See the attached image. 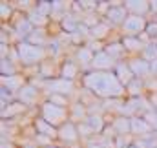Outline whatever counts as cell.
Returning a JSON list of instances; mask_svg holds the SVG:
<instances>
[{
    "mask_svg": "<svg viewBox=\"0 0 157 148\" xmlns=\"http://www.w3.org/2000/svg\"><path fill=\"white\" fill-rule=\"evenodd\" d=\"M82 84L86 90H90L93 95L101 99H121L126 95L124 84L117 79L115 72H88L84 73Z\"/></svg>",
    "mask_w": 157,
    "mask_h": 148,
    "instance_id": "6da1fadb",
    "label": "cell"
},
{
    "mask_svg": "<svg viewBox=\"0 0 157 148\" xmlns=\"http://www.w3.org/2000/svg\"><path fill=\"white\" fill-rule=\"evenodd\" d=\"M46 49L42 46H35L28 40H22L18 42L17 46V59L18 62H22L24 66H33V64H39L46 59Z\"/></svg>",
    "mask_w": 157,
    "mask_h": 148,
    "instance_id": "7a4b0ae2",
    "label": "cell"
},
{
    "mask_svg": "<svg viewBox=\"0 0 157 148\" xmlns=\"http://www.w3.org/2000/svg\"><path fill=\"white\" fill-rule=\"evenodd\" d=\"M40 117H42L46 123H49L51 126H55V128H60V126H64L66 123H70V121H68V119H70L68 108L59 106V104H55V103H51V101L42 103V106H40Z\"/></svg>",
    "mask_w": 157,
    "mask_h": 148,
    "instance_id": "3957f363",
    "label": "cell"
},
{
    "mask_svg": "<svg viewBox=\"0 0 157 148\" xmlns=\"http://www.w3.org/2000/svg\"><path fill=\"white\" fill-rule=\"evenodd\" d=\"M146 26H148V22L144 20V17L128 15V18L124 20V24L121 28H122L124 37H141L146 31Z\"/></svg>",
    "mask_w": 157,
    "mask_h": 148,
    "instance_id": "277c9868",
    "label": "cell"
},
{
    "mask_svg": "<svg viewBox=\"0 0 157 148\" xmlns=\"http://www.w3.org/2000/svg\"><path fill=\"white\" fill-rule=\"evenodd\" d=\"M44 88L51 93V95H71L73 92V80H66V79H49L44 80Z\"/></svg>",
    "mask_w": 157,
    "mask_h": 148,
    "instance_id": "5b68a950",
    "label": "cell"
},
{
    "mask_svg": "<svg viewBox=\"0 0 157 148\" xmlns=\"http://www.w3.org/2000/svg\"><path fill=\"white\" fill-rule=\"evenodd\" d=\"M117 64H119L117 60L112 59L106 51H99V53H95V57H93L91 68H93L95 72H113Z\"/></svg>",
    "mask_w": 157,
    "mask_h": 148,
    "instance_id": "8992f818",
    "label": "cell"
},
{
    "mask_svg": "<svg viewBox=\"0 0 157 148\" xmlns=\"http://www.w3.org/2000/svg\"><path fill=\"white\" fill-rule=\"evenodd\" d=\"M128 64H130V70H132V73L135 75V79H141V80H144V79H150V68H152V64H150L148 60H144L143 57L132 59Z\"/></svg>",
    "mask_w": 157,
    "mask_h": 148,
    "instance_id": "52a82bcc",
    "label": "cell"
},
{
    "mask_svg": "<svg viewBox=\"0 0 157 148\" xmlns=\"http://www.w3.org/2000/svg\"><path fill=\"white\" fill-rule=\"evenodd\" d=\"M128 15H130V13L126 11L124 4H122V6H112V7L106 9V18H108V22H110V24H115V26H122L124 20L128 18Z\"/></svg>",
    "mask_w": 157,
    "mask_h": 148,
    "instance_id": "ba28073f",
    "label": "cell"
},
{
    "mask_svg": "<svg viewBox=\"0 0 157 148\" xmlns=\"http://www.w3.org/2000/svg\"><path fill=\"white\" fill-rule=\"evenodd\" d=\"M152 124L144 119V117H139V115H133L130 117V132L135 134V135H148L152 132Z\"/></svg>",
    "mask_w": 157,
    "mask_h": 148,
    "instance_id": "9c48e42d",
    "label": "cell"
},
{
    "mask_svg": "<svg viewBox=\"0 0 157 148\" xmlns=\"http://www.w3.org/2000/svg\"><path fill=\"white\" fill-rule=\"evenodd\" d=\"M124 7L130 15H137V17H144L146 13H150V2L146 0H126Z\"/></svg>",
    "mask_w": 157,
    "mask_h": 148,
    "instance_id": "30bf717a",
    "label": "cell"
},
{
    "mask_svg": "<svg viewBox=\"0 0 157 148\" xmlns=\"http://www.w3.org/2000/svg\"><path fill=\"white\" fill-rule=\"evenodd\" d=\"M28 82H26V79L22 77V75H9V77H2V86L7 90V92H11V93H18L24 86H26Z\"/></svg>",
    "mask_w": 157,
    "mask_h": 148,
    "instance_id": "8fae6325",
    "label": "cell"
},
{
    "mask_svg": "<svg viewBox=\"0 0 157 148\" xmlns=\"http://www.w3.org/2000/svg\"><path fill=\"white\" fill-rule=\"evenodd\" d=\"M78 137V128L75 123H66L64 126L59 128V139H62L64 143H75Z\"/></svg>",
    "mask_w": 157,
    "mask_h": 148,
    "instance_id": "7c38bea8",
    "label": "cell"
},
{
    "mask_svg": "<svg viewBox=\"0 0 157 148\" xmlns=\"http://www.w3.org/2000/svg\"><path fill=\"white\" fill-rule=\"evenodd\" d=\"M17 97H18V103H22V104H33L39 97V90H37L35 84H26L17 93Z\"/></svg>",
    "mask_w": 157,
    "mask_h": 148,
    "instance_id": "4fadbf2b",
    "label": "cell"
},
{
    "mask_svg": "<svg viewBox=\"0 0 157 148\" xmlns=\"http://www.w3.org/2000/svg\"><path fill=\"white\" fill-rule=\"evenodd\" d=\"M113 72H115V75H117L119 80L124 84V88H126L133 79H135V75L132 73V70H130V64H128V62H119Z\"/></svg>",
    "mask_w": 157,
    "mask_h": 148,
    "instance_id": "5bb4252c",
    "label": "cell"
},
{
    "mask_svg": "<svg viewBox=\"0 0 157 148\" xmlns=\"http://www.w3.org/2000/svg\"><path fill=\"white\" fill-rule=\"evenodd\" d=\"M35 128H37V132H39L40 135H46V137H49V139L59 137V128L51 126V124H49V123H46L42 117L35 119Z\"/></svg>",
    "mask_w": 157,
    "mask_h": 148,
    "instance_id": "9a60e30c",
    "label": "cell"
},
{
    "mask_svg": "<svg viewBox=\"0 0 157 148\" xmlns=\"http://www.w3.org/2000/svg\"><path fill=\"white\" fill-rule=\"evenodd\" d=\"M122 46H124V49L126 51H144V48L148 46L146 42H143L139 37H122Z\"/></svg>",
    "mask_w": 157,
    "mask_h": 148,
    "instance_id": "2e32d148",
    "label": "cell"
},
{
    "mask_svg": "<svg viewBox=\"0 0 157 148\" xmlns=\"http://www.w3.org/2000/svg\"><path fill=\"white\" fill-rule=\"evenodd\" d=\"M84 124L88 126V130H90L91 134H99V132L104 130V121H102V117H101L99 113L88 115V119L84 121Z\"/></svg>",
    "mask_w": 157,
    "mask_h": 148,
    "instance_id": "e0dca14e",
    "label": "cell"
},
{
    "mask_svg": "<svg viewBox=\"0 0 157 148\" xmlns=\"http://www.w3.org/2000/svg\"><path fill=\"white\" fill-rule=\"evenodd\" d=\"M93 57H95V53H93L91 48H78L77 53H75V59H77V62L80 66H91Z\"/></svg>",
    "mask_w": 157,
    "mask_h": 148,
    "instance_id": "ac0fdd59",
    "label": "cell"
},
{
    "mask_svg": "<svg viewBox=\"0 0 157 148\" xmlns=\"http://www.w3.org/2000/svg\"><path fill=\"white\" fill-rule=\"evenodd\" d=\"M110 33V26L104 24V22H95L91 28H90V37L91 38H104L106 35Z\"/></svg>",
    "mask_w": 157,
    "mask_h": 148,
    "instance_id": "d6986e66",
    "label": "cell"
},
{
    "mask_svg": "<svg viewBox=\"0 0 157 148\" xmlns=\"http://www.w3.org/2000/svg\"><path fill=\"white\" fill-rule=\"evenodd\" d=\"M28 20L33 24V28H39V29H42V26L48 22V15H44V13H40L39 9L35 7L31 13H29V17H28Z\"/></svg>",
    "mask_w": 157,
    "mask_h": 148,
    "instance_id": "ffe728a7",
    "label": "cell"
},
{
    "mask_svg": "<svg viewBox=\"0 0 157 148\" xmlns=\"http://www.w3.org/2000/svg\"><path fill=\"white\" fill-rule=\"evenodd\" d=\"M70 119H71V121H78V124L84 123V121L88 119V111L84 108V104L77 103V104L71 108V111H70Z\"/></svg>",
    "mask_w": 157,
    "mask_h": 148,
    "instance_id": "44dd1931",
    "label": "cell"
},
{
    "mask_svg": "<svg viewBox=\"0 0 157 148\" xmlns=\"http://www.w3.org/2000/svg\"><path fill=\"white\" fill-rule=\"evenodd\" d=\"M112 126H113V130L117 132L119 135L128 134L130 132V117H117V119H113Z\"/></svg>",
    "mask_w": 157,
    "mask_h": 148,
    "instance_id": "7402d4cb",
    "label": "cell"
},
{
    "mask_svg": "<svg viewBox=\"0 0 157 148\" xmlns=\"http://www.w3.org/2000/svg\"><path fill=\"white\" fill-rule=\"evenodd\" d=\"M104 51H106L112 59H115L119 62V59H121L122 53H124V46H122V42H112V44H108V46L104 48Z\"/></svg>",
    "mask_w": 157,
    "mask_h": 148,
    "instance_id": "603a6c76",
    "label": "cell"
},
{
    "mask_svg": "<svg viewBox=\"0 0 157 148\" xmlns=\"http://www.w3.org/2000/svg\"><path fill=\"white\" fill-rule=\"evenodd\" d=\"M78 68L75 62H64L62 64V70H60V75H62V79H66V80H73L75 79V75H77Z\"/></svg>",
    "mask_w": 157,
    "mask_h": 148,
    "instance_id": "cb8c5ba5",
    "label": "cell"
},
{
    "mask_svg": "<svg viewBox=\"0 0 157 148\" xmlns=\"http://www.w3.org/2000/svg\"><path fill=\"white\" fill-rule=\"evenodd\" d=\"M24 110H26V104H22V103H13V104L6 106V108L2 110V119H7V117H11V115H15V113H22Z\"/></svg>",
    "mask_w": 157,
    "mask_h": 148,
    "instance_id": "d4e9b609",
    "label": "cell"
},
{
    "mask_svg": "<svg viewBox=\"0 0 157 148\" xmlns=\"http://www.w3.org/2000/svg\"><path fill=\"white\" fill-rule=\"evenodd\" d=\"M143 88H144V80H141V79H133L128 86H126V93H130V95H141L143 93Z\"/></svg>",
    "mask_w": 157,
    "mask_h": 148,
    "instance_id": "484cf974",
    "label": "cell"
},
{
    "mask_svg": "<svg viewBox=\"0 0 157 148\" xmlns=\"http://www.w3.org/2000/svg\"><path fill=\"white\" fill-rule=\"evenodd\" d=\"M26 40H28V42H31V44H35V46H42V48H44V44H46L44 31H42V29H39V28H35V29H33V33L26 38Z\"/></svg>",
    "mask_w": 157,
    "mask_h": 148,
    "instance_id": "4316f807",
    "label": "cell"
},
{
    "mask_svg": "<svg viewBox=\"0 0 157 148\" xmlns=\"http://www.w3.org/2000/svg\"><path fill=\"white\" fill-rule=\"evenodd\" d=\"M141 57L144 59V60H148V62H154L157 60V44H148L146 48H144V51L141 53Z\"/></svg>",
    "mask_w": 157,
    "mask_h": 148,
    "instance_id": "83f0119b",
    "label": "cell"
},
{
    "mask_svg": "<svg viewBox=\"0 0 157 148\" xmlns=\"http://www.w3.org/2000/svg\"><path fill=\"white\" fill-rule=\"evenodd\" d=\"M0 70H2V77H9V75H17V68L6 59V57H2V66H0Z\"/></svg>",
    "mask_w": 157,
    "mask_h": 148,
    "instance_id": "f1b7e54d",
    "label": "cell"
},
{
    "mask_svg": "<svg viewBox=\"0 0 157 148\" xmlns=\"http://www.w3.org/2000/svg\"><path fill=\"white\" fill-rule=\"evenodd\" d=\"M0 17H2V20H7L11 17V6L7 2H2L0 4Z\"/></svg>",
    "mask_w": 157,
    "mask_h": 148,
    "instance_id": "f546056e",
    "label": "cell"
},
{
    "mask_svg": "<svg viewBox=\"0 0 157 148\" xmlns=\"http://www.w3.org/2000/svg\"><path fill=\"white\" fill-rule=\"evenodd\" d=\"M49 101L55 103V104H59V106H64V108H66V104H68L66 95H49Z\"/></svg>",
    "mask_w": 157,
    "mask_h": 148,
    "instance_id": "4dcf8cb0",
    "label": "cell"
},
{
    "mask_svg": "<svg viewBox=\"0 0 157 148\" xmlns=\"http://www.w3.org/2000/svg\"><path fill=\"white\" fill-rule=\"evenodd\" d=\"M148 37H150V40L152 38H157V22H148V26H146V31H144Z\"/></svg>",
    "mask_w": 157,
    "mask_h": 148,
    "instance_id": "1f68e13d",
    "label": "cell"
},
{
    "mask_svg": "<svg viewBox=\"0 0 157 148\" xmlns=\"http://www.w3.org/2000/svg\"><path fill=\"white\" fill-rule=\"evenodd\" d=\"M152 64V68H150V79L154 77V79H157V60H154V62H150Z\"/></svg>",
    "mask_w": 157,
    "mask_h": 148,
    "instance_id": "d6a6232c",
    "label": "cell"
},
{
    "mask_svg": "<svg viewBox=\"0 0 157 148\" xmlns=\"http://www.w3.org/2000/svg\"><path fill=\"white\" fill-rule=\"evenodd\" d=\"M150 9H152V13L157 15V0H152V2H150Z\"/></svg>",
    "mask_w": 157,
    "mask_h": 148,
    "instance_id": "836d02e7",
    "label": "cell"
},
{
    "mask_svg": "<svg viewBox=\"0 0 157 148\" xmlns=\"http://www.w3.org/2000/svg\"><path fill=\"white\" fill-rule=\"evenodd\" d=\"M42 72H44V75H49V77H51V73H53V72H51V68H48L46 64H42Z\"/></svg>",
    "mask_w": 157,
    "mask_h": 148,
    "instance_id": "e575fe53",
    "label": "cell"
},
{
    "mask_svg": "<svg viewBox=\"0 0 157 148\" xmlns=\"http://www.w3.org/2000/svg\"><path fill=\"white\" fill-rule=\"evenodd\" d=\"M88 148H104V146H102V145H99V143H90Z\"/></svg>",
    "mask_w": 157,
    "mask_h": 148,
    "instance_id": "d590c367",
    "label": "cell"
},
{
    "mask_svg": "<svg viewBox=\"0 0 157 148\" xmlns=\"http://www.w3.org/2000/svg\"><path fill=\"white\" fill-rule=\"evenodd\" d=\"M24 148H39V146H35V145H28V146H24Z\"/></svg>",
    "mask_w": 157,
    "mask_h": 148,
    "instance_id": "8d00e7d4",
    "label": "cell"
},
{
    "mask_svg": "<svg viewBox=\"0 0 157 148\" xmlns=\"http://www.w3.org/2000/svg\"><path fill=\"white\" fill-rule=\"evenodd\" d=\"M130 148H139L137 145H130Z\"/></svg>",
    "mask_w": 157,
    "mask_h": 148,
    "instance_id": "74e56055",
    "label": "cell"
},
{
    "mask_svg": "<svg viewBox=\"0 0 157 148\" xmlns=\"http://www.w3.org/2000/svg\"><path fill=\"white\" fill-rule=\"evenodd\" d=\"M44 148H57V146H44Z\"/></svg>",
    "mask_w": 157,
    "mask_h": 148,
    "instance_id": "f35d334b",
    "label": "cell"
}]
</instances>
